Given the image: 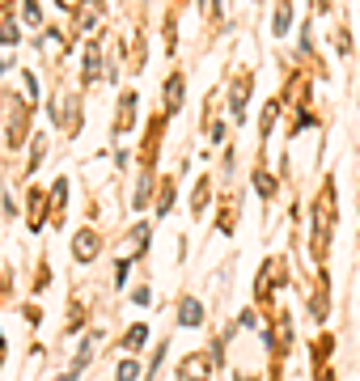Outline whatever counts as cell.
<instances>
[{
	"instance_id": "6da1fadb",
	"label": "cell",
	"mask_w": 360,
	"mask_h": 381,
	"mask_svg": "<svg viewBox=\"0 0 360 381\" xmlns=\"http://www.w3.org/2000/svg\"><path fill=\"white\" fill-rule=\"evenodd\" d=\"M331 225H335V182L322 187V195H318V212H314V254H318V258L327 254Z\"/></svg>"
},
{
	"instance_id": "9a60e30c",
	"label": "cell",
	"mask_w": 360,
	"mask_h": 381,
	"mask_svg": "<svg viewBox=\"0 0 360 381\" xmlns=\"http://www.w3.org/2000/svg\"><path fill=\"white\" fill-rule=\"evenodd\" d=\"M56 5H60V9H68V13H77V9H81V0H56Z\"/></svg>"
},
{
	"instance_id": "30bf717a",
	"label": "cell",
	"mask_w": 360,
	"mask_h": 381,
	"mask_svg": "<svg viewBox=\"0 0 360 381\" xmlns=\"http://www.w3.org/2000/svg\"><path fill=\"white\" fill-rule=\"evenodd\" d=\"M178 318H182V326H191V322H199V318H203V309H199V301H187Z\"/></svg>"
},
{
	"instance_id": "4fadbf2b",
	"label": "cell",
	"mask_w": 360,
	"mask_h": 381,
	"mask_svg": "<svg viewBox=\"0 0 360 381\" xmlns=\"http://www.w3.org/2000/svg\"><path fill=\"white\" fill-rule=\"evenodd\" d=\"M254 187H259V191H263V195H272V191H276V178H272V174H263V170H259V174H254Z\"/></svg>"
},
{
	"instance_id": "7c38bea8",
	"label": "cell",
	"mask_w": 360,
	"mask_h": 381,
	"mask_svg": "<svg viewBox=\"0 0 360 381\" xmlns=\"http://www.w3.org/2000/svg\"><path fill=\"white\" fill-rule=\"evenodd\" d=\"M136 377H140V364L136 360H123L119 364V381H136Z\"/></svg>"
},
{
	"instance_id": "2e32d148",
	"label": "cell",
	"mask_w": 360,
	"mask_h": 381,
	"mask_svg": "<svg viewBox=\"0 0 360 381\" xmlns=\"http://www.w3.org/2000/svg\"><path fill=\"white\" fill-rule=\"evenodd\" d=\"M242 381H250V377H242Z\"/></svg>"
},
{
	"instance_id": "9c48e42d",
	"label": "cell",
	"mask_w": 360,
	"mask_h": 381,
	"mask_svg": "<svg viewBox=\"0 0 360 381\" xmlns=\"http://www.w3.org/2000/svg\"><path fill=\"white\" fill-rule=\"evenodd\" d=\"M0 42H17V26H13V17H9V9L0 13Z\"/></svg>"
},
{
	"instance_id": "8fae6325",
	"label": "cell",
	"mask_w": 360,
	"mask_h": 381,
	"mask_svg": "<svg viewBox=\"0 0 360 381\" xmlns=\"http://www.w3.org/2000/svg\"><path fill=\"white\" fill-rule=\"evenodd\" d=\"M144 339H148V331H144V326H132V331H127V339H123V348H132V352H136Z\"/></svg>"
},
{
	"instance_id": "277c9868",
	"label": "cell",
	"mask_w": 360,
	"mask_h": 381,
	"mask_svg": "<svg viewBox=\"0 0 360 381\" xmlns=\"http://www.w3.org/2000/svg\"><path fill=\"white\" fill-rule=\"evenodd\" d=\"M132 119H136V93H123V102H119V119H115V132L123 136V132H132Z\"/></svg>"
},
{
	"instance_id": "ba28073f",
	"label": "cell",
	"mask_w": 360,
	"mask_h": 381,
	"mask_svg": "<svg viewBox=\"0 0 360 381\" xmlns=\"http://www.w3.org/2000/svg\"><path fill=\"white\" fill-rule=\"evenodd\" d=\"M288 22H292V5H288V0H280V9H276V34H288Z\"/></svg>"
},
{
	"instance_id": "3957f363",
	"label": "cell",
	"mask_w": 360,
	"mask_h": 381,
	"mask_svg": "<svg viewBox=\"0 0 360 381\" xmlns=\"http://www.w3.org/2000/svg\"><path fill=\"white\" fill-rule=\"evenodd\" d=\"M72 254H77L81 263H89V258L97 254V233H93V229H81L77 242H72Z\"/></svg>"
},
{
	"instance_id": "7a4b0ae2",
	"label": "cell",
	"mask_w": 360,
	"mask_h": 381,
	"mask_svg": "<svg viewBox=\"0 0 360 381\" xmlns=\"http://www.w3.org/2000/svg\"><path fill=\"white\" fill-rule=\"evenodd\" d=\"M178 381H208V356H187L178 368Z\"/></svg>"
},
{
	"instance_id": "5bb4252c",
	"label": "cell",
	"mask_w": 360,
	"mask_h": 381,
	"mask_svg": "<svg viewBox=\"0 0 360 381\" xmlns=\"http://www.w3.org/2000/svg\"><path fill=\"white\" fill-rule=\"evenodd\" d=\"M22 13H26L30 26H38V5H34V0H22Z\"/></svg>"
},
{
	"instance_id": "52a82bcc",
	"label": "cell",
	"mask_w": 360,
	"mask_h": 381,
	"mask_svg": "<svg viewBox=\"0 0 360 381\" xmlns=\"http://www.w3.org/2000/svg\"><path fill=\"white\" fill-rule=\"evenodd\" d=\"M97 72H102V51L89 42V51H85V81H93Z\"/></svg>"
},
{
	"instance_id": "8992f818",
	"label": "cell",
	"mask_w": 360,
	"mask_h": 381,
	"mask_svg": "<svg viewBox=\"0 0 360 381\" xmlns=\"http://www.w3.org/2000/svg\"><path fill=\"white\" fill-rule=\"evenodd\" d=\"M182 106V77H170L166 81V111H178Z\"/></svg>"
},
{
	"instance_id": "5b68a950",
	"label": "cell",
	"mask_w": 360,
	"mask_h": 381,
	"mask_svg": "<svg viewBox=\"0 0 360 381\" xmlns=\"http://www.w3.org/2000/svg\"><path fill=\"white\" fill-rule=\"evenodd\" d=\"M42 212H47V195L30 191V229H42Z\"/></svg>"
}]
</instances>
